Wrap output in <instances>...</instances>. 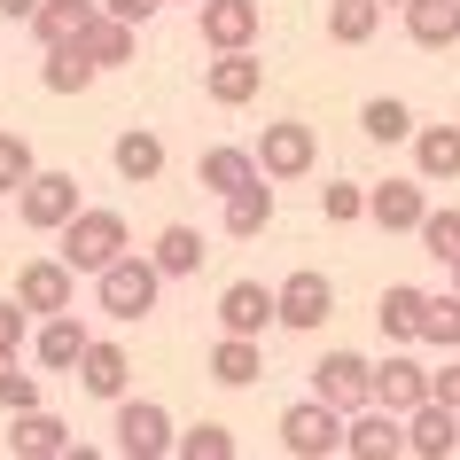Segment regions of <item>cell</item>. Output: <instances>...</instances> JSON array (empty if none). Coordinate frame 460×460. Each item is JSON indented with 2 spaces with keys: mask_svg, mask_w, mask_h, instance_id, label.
I'll use <instances>...</instances> for the list:
<instances>
[{
  "mask_svg": "<svg viewBox=\"0 0 460 460\" xmlns=\"http://www.w3.org/2000/svg\"><path fill=\"white\" fill-rule=\"evenodd\" d=\"M118 250H133V226H125V211H102V203H78V211L63 218V226H55V258H63L71 273H86V281H94V273L110 266Z\"/></svg>",
  "mask_w": 460,
  "mask_h": 460,
  "instance_id": "6da1fadb",
  "label": "cell"
},
{
  "mask_svg": "<svg viewBox=\"0 0 460 460\" xmlns=\"http://www.w3.org/2000/svg\"><path fill=\"white\" fill-rule=\"evenodd\" d=\"M94 296H102L110 320H148L156 296H164V273L148 266V250H118V258L94 273Z\"/></svg>",
  "mask_w": 460,
  "mask_h": 460,
  "instance_id": "7a4b0ae2",
  "label": "cell"
},
{
  "mask_svg": "<svg viewBox=\"0 0 460 460\" xmlns=\"http://www.w3.org/2000/svg\"><path fill=\"white\" fill-rule=\"evenodd\" d=\"M429 398V367L413 359V343H390V359H367V406L413 413Z\"/></svg>",
  "mask_w": 460,
  "mask_h": 460,
  "instance_id": "3957f363",
  "label": "cell"
},
{
  "mask_svg": "<svg viewBox=\"0 0 460 460\" xmlns=\"http://www.w3.org/2000/svg\"><path fill=\"white\" fill-rule=\"evenodd\" d=\"M273 320L281 328H296V336H313V328H328L336 320V281L320 266H296L281 289H273Z\"/></svg>",
  "mask_w": 460,
  "mask_h": 460,
  "instance_id": "277c9868",
  "label": "cell"
},
{
  "mask_svg": "<svg viewBox=\"0 0 460 460\" xmlns=\"http://www.w3.org/2000/svg\"><path fill=\"white\" fill-rule=\"evenodd\" d=\"M250 156H258L266 180H305V172L320 164V133L305 118H281V125H266V133L250 141Z\"/></svg>",
  "mask_w": 460,
  "mask_h": 460,
  "instance_id": "5b68a950",
  "label": "cell"
},
{
  "mask_svg": "<svg viewBox=\"0 0 460 460\" xmlns=\"http://www.w3.org/2000/svg\"><path fill=\"white\" fill-rule=\"evenodd\" d=\"M71 211H78V172H48V164H31V180L16 188V218H24L31 234H55Z\"/></svg>",
  "mask_w": 460,
  "mask_h": 460,
  "instance_id": "8992f818",
  "label": "cell"
},
{
  "mask_svg": "<svg viewBox=\"0 0 460 460\" xmlns=\"http://www.w3.org/2000/svg\"><path fill=\"white\" fill-rule=\"evenodd\" d=\"M281 445H289L296 460H328V453H343V413L328 406V398H296V406L281 413Z\"/></svg>",
  "mask_w": 460,
  "mask_h": 460,
  "instance_id": "52a82bcc",
  "label": "cell"
},
{
  "mask_svg": "<svg viewBox=\"0 0 460 460\" xmlns=\"http://www.w3.org/2000/svg\"><path fill=\"white\" fill-rule=\"evenodd\" d=\"M203 94H211L218 110L258 102V94H266V63H258V48H218L211 63H203Z\"/></svg>",
  "mask_w": 460,
  "mask_h": 460,
  "instance_id": "ba28073f",
  "label": "cell"
},
{
  "mask_svg": "<svg viewBox=\"0 0 460 460\" xmlns=\"http://www.w3.org/2000/svg\"><path fill=\"white\" fill-rule=\"evenodd\" d=\"M195 31H203V48H258V31H266V0H195Z\"/></svg>",
  "mask_w": 460,
  "mask_h": 460,
  "instance_id": "9c48e42d",
  "label": "cell"
},
{
  "mask_svg": "<svg viewBox=\"0 0 460 460\" xmlns=\"http://www.w3.org/2000/svg\"><path fill=\"white\" fill-rule=\"evenodd\" d=\"M71 383L86 390V398H102V406H118L125 383H133V351H125V343H110V336H86V351H78V367H71Z\"/></svg>",
  "mask_w": 460,
  "mask_h": 460,
  "instance_id": "30bf717a",
  "label": "cell"
},
{
  "mask_svg": "<svg viewBox=\"0 0 460 460\" xmlns=\"http://www.w3.org/2000/svg\"><path fill=\"white\" fill-rule=\"evenodd\" d=\"M16 305H24V313H71L78 305V273L63 266V258H24V266H16Z\"/></svg>",
  "mask_w": 460,
  "mask_h": 460,
  "instance_id": "8fae6325",
  "label": "cell"
},
{
  "mask_svg": "<svg viewBox=\"0 0 460 460\" xmlns=\"http://www.w3.org/2000/svg\"><path fill=\"white\" fill-rule=\"evenodd\" d=\"M273 211H281V203H273V180L258 172V180H243V188L218 195V234H226V243H258V234L273 226Z\"/></svg>",
  "mask_w": 460,
  "mask_h": 460,
  "instance_id": "7c38bea8",
  "label": "cell"
},
{
  "mask_svg": "<svg viewBox=\"0 0 460 460\" xmlns=\"http://www.w3.org/2000/svg\"><path fill=\"white\" fill-rule=\"evenodd\" d=\"M118 453L125 460H164L172 453V413L156 398H118Z\"/></svg>",
  "mask_w": 460,
  "mask_h": 460,
  "instance_id": "4fadbf2b",
  "label": "cell"
},
{
  "mask_svg": "<svg viewBox=\"0 0 460 460\" xmlns=\"http://www.w3.org/2000/svg\"><path fill=\"white\" fill-rule=\"evenodd\" d=\"M343 453L351 460H398L406 453V413H390V406L343 413Z\"/></svg>",
  "mask_w": 460,
  "mask_h": 460,
  "instance_id": "5bb4252c",
  "label": "cell"
},
{
  "mask_svg": "<svg viewBox=\"0 0 460 460\" xmlns=\"http://www.w3.org/2000/svg\"><path fill=\"white\" fill-rule=\"evenodd\" d=\"M429 211V180H375L367 188V218L383 226V234H413Z\"/></svg>",
  "mask_w": 460,
  "mask_h": 460,
  "instance_id": "9a60e30c",
  "label": "cell"
},
{
  "mask_svg": "<svg viewBox=\"0 0 460 460\" xmlns=\"http://www.w3.org/2000/svg\"><path fill=\"white\" fill-rule=\"evenodd\" d=\"M24 351L48 367V375H71L78 351H86V320H78V305H71V313H48V320L24 336Z\"/></svg>",
  "mask_w": 460,
  "mask_h": 460,
  "instance_id": "2e32d148",
  "label": "cell"
},
{
  "mask_svg": "<svg viewBox=\"0 0 460 460\" xmlns=\"http://www.w3.org/2000/svg\"><path fill=\"white\" fill-rule=\"evenodd\" d=\"M273 328V289L266 281H226L218 289V336H266Z\"/></svg>",
  "mask_w": 460,
  "mask_h": 460,
  "instance_id": "e0dca14e",
  "label": "cell"
},
{
  "mask_svg": "<svg viewBox=\"0 0 460 460\" xmlns=\"http://www.w3.org/2000/svg\"><path fill=\"white\" fill-rule=\"evenodd\" d=\"M413 180H429V188H453L460 180V125H413Z\"/></svg>",
  "mask_w": 460,
  "mask_h": 460,
  "instance_id": "ac0fdd59",
  "label": "cell"
},
{
  "mask_svg": "<svg viewBox=\"0 0 460 460\" xmlns=\"http://www.w3.org/2000/svg\"><path fill=\"white\" fill-rule=\"evenodd\" d=\"M313 398H328L336 413H359L367 406V359L359 351H328V359L313 367Z\"/></svg>",
  "mask_w": 460,
  "mask_h": 460,
  "instance_id": "d6986e66",
  "label": "cell"
},
{
  "mask_svg": "<svg viewBox=\"0 0 460 460\" xmlns=\"http://www.w3.org/2000/svg\"><path fill=\"white\" fill-rule=\"evenodd\" d=\"M406 453H421V460H453V453H460V413H453V406H437V398H421V406L406 413Z\"/></svg>",
  "mask_w": 460,
  "mask_h": 460,
  "instance_id": "ffe728a7",
  "label": "cell"
},
{
  "mask_svg": "<svg viewBox=\"0 0 460 460\" xmlns=\"http://www.w3.org/2000/svg\"><path fill=\"white\" fill-rule=\"evenodd\" d=\"M63 445H71V429H63L48 406L8 413V453H16V460H63Z\"/></svg>",
  "mask_w": 460,
  "mask_h": 460,
  "instance_id": "44dd1931",
  "label": "cell"
},
{
  "mask_svg": "<svg viewBox=\"0 0 460 460\" xmlns=\"http://www.w3.org/2000/svg\"><path fill=\"white\" fill-rule=\"evenodd\" d=\"M110 164H118L125 188H148V180H164V141L148 125H125L118 141H110Z\"/></svg>",
  "mask_w": 460,
  "mask_h": 460,
  "instance_id": "7402d4cb",
  "label": "cell"
},
{
  "mask_svg": "<svg viewBox=\"0 0 460 460\" xmlns=\"http://www.w3.org/2000/svg\"><path fill=\"white\" fill-rule=\"evenodd\" d=\"M398 16H406V40L429 48V55H445L460 40V0H406Z\"/></svg>",
  "mask_w": 460,
  "mask_h": 460,
  "instance_id": "603a6c76",
  "label": "cell"
},
{
  "mask_svg": "<svg viewBox=\"0 0 460 460\" xmlns=\"http://www.w3.org/2000/svg\"><path fill=\"white\" fill-rule=\"evenodd\" d=\"M203 258H211V250H203V234H195V226H180V218H172L164 234L148 243V266L164 273V281H188V273H203Z\"/></svg>",
  "mask_w": 460,
  "mask_h": 460,
  "instance_id": "cb8c5ba5",
  "label": "cell"
},
{
  "mask_svg": "<svg viewBox=\"0 0 460 460\" xmlns=\"http://www.w3.org/2000/svg\"><path fill=\"white\" fill-rule=\"evenodd\" d=\"M258 375H266V343H258V336H218V343H211V383L250 390Z\"/></svg>",
  "mask_w": 460,
  "mask_h": 460,
  "instance_id": "d4e9b609",
  "label": "cell"
},
{
  "mask_svg": "<svg viewBox=\"0 0 460 460\" xmlns=\"http://www.w3.org/2000/svg\"><path fill=\"white\" fill-rule=\"evenodd\" d=\"M421 296H429V289H413V281H390V289L375 296V328H383L390 343H421Z\"/></svg>",
  "mask_w": 460,
  "mask_h": 460,
  "instance_id": "484cf974",
  "label": "cell"
},
{
  "mask_svg": "<svg viewBox=\"0 0 460 460\" xmlns=\"http://www.w3.org/2000/svg\"><path fill=\"white\" fill-rule=\"evenodd\" d=\"M94 55L78 48V40H55L48 48V63H40V86H48V94H86V86H94Z\"/></svg>",
  "mask_w": 460,
  "mask_h": 460,
  "instance_id": "4316f807",
  "label": "cell"
},
{
  "mask_svg": "<svg viewBox=\"0 0 460 460\" xmlns=\"http://www.w3.org/2000/svg\"><path fill=\"white\" fill-rule=\"evenodd\" d=\"M78 48L94 55V71H118V63H133V48H141V31H133V24H118V16H102V8H94V24L78 31Z\"/></svg>",
  "mask_w": 460,
  "mask_h": 460,
  "instance_id": "83f0119b",
  "label": "cell"
},
{
  "mask_svg": "<svg viewBox=\"0 0 460 460\" xmlns=\"http://www.w3.org/2000/svg\"><path fill=\"white\" fill-rule=\"evenodd\" d=\"M94 8H102V0H40V8H31V40H40V48L78 40V31L94 24Z\"/></svg>",
  "mask_w": 460,
  "mask_h": 460,
  "instance_id": "f1b7e54d",
  "label": "cell"
},
{
  "mask_svg": "<svg viewBox=\"0 0 460 460\" xmlns=\"http://www.w3.org/2000/svg\"><path fill=\"white\" fill-rule=\"evenodd\" d=\"M195 180L211 195H226V188H243V180H258V156L250 148H234V141H218V148H203L195 156Z\"/></svg>",
  "mask_w": 460,
  "mask_h": 460,
  "instance_id": "f546056e",
  "label": "cell"
},
{
  "mask_svg": "<svg viewBox=\"0 0 460 460\" xmlns=\"http://www.w3.org/2000/svg\"><path fill=\"white\" fill-rule=\"evenodd\" d=\"M383 31V0H328V40L336 48H367Z\"/></svg>",
  "mask_w": 460,
  "mask_h": 460,
  "instance_id": "4dcf8cb0",
  "label": "cell"
},
{
  "mask_svg": "<svg viewBox=\"0 0 460 460\" xmlns=\"http://www.w3.org/2000/svg\"><path fill=\"white\" fill-rule=\"evenodd\" d=\"M413 125H421V118H413V102H398V94H375L359 110V133H367V141H383V148H398Z\"/></svg>",
  "mask_w": 460,
  "mask_h": 460,
  "instance_id": "1f68e13d",
  "label": "cell"
},
{
  "mask_svg": "<svg viewBox=\"0 0 460 460\" xmlns=\"http://www.w3.org/2000/svg\"><path fill=\"white\" fill-rule=\"evenodd\" d=\"M172 453H180V460H234V429H226V421H195V429H172Z\"/></svg>",
  "mask_w": 460,
  "mask_h": 460,
  "instance_id": "d6a6232c",
  "label": "cell"
},
{
  "mask_svg": "<svg viewBox=\"0 0 460 460\" xmlns=\"http://www.w3.org/2000/svg\"><path fill=\"white\" fill-rule=\"evenodd\" d=\"M413 234H421V250H429L437 266H445V258H460V203H445V211H437V203H429Z\"/></svg>",
  "mask_w": 460,
  "mask_h": 460,
  "instance_id": "836d02e7",
  "label": "cell"
},
{
  "mask_svg": "<svg viewBox=\"0 0 460 460\" xmlns=\"http://www.w3.org/2000/svg\"><path fill=\"white\" fill-rule=\"evenodd\" d=\"M421 343H437V351H460V296H421Z\"/></svg>",
  "mask_w": 460,
  "mask_h": 460,
  "instance_id": "e575fe53",
  "label": "cell"
},
{
  "mask_svg": "<svg viewBox=\"0 0 460 460\" xmlns=\"http://www.w3.org/2000/svg\"><path fill=\"white\" fill-rule=\"evenodd\" d=\"M320 218H328V226L367 218V188H359V180H328V188H320Z\"/></svg>",
  "mask_w": 460,
  "mask_h": 460,
  "instance_id": "d590c367",
  "label": "cell"
},
{
  "mask_svg": "<svg viewBox=\"0 0 460 460\" xmlns=\"http://www.w3.org/2000/svg\"><path fill=\"white\" fill-rule=\"evenodd\" d=\"M31 164H40V156H31V141H24V133H0V203H8V195H16V188L31 180Z\"/></svg>",
  "mask_w": 460,
  "mask_h": 460,
  "instance_id": "8d00e7d4",
  "label": "cell"
},
{
  "mask_svg": "<svg viewBox=\"0 0 460 460\" xmlns=\"http://www.w3.org/2000/svg\"><path fill=\"white\" fill-rule=\"evenodd\" d=\"M40 406V375H24L16 359H0V413H24Z\"/></svg>",
  "mask_w": 460,
  "mask_h": 460,
  "instance_id": "74e56055",
  "label": "cell"
},
{
  "mask_svg": "<svg viewBox=\"0 0 460 460\" xmlns=\"http://www.w3.org/2000/svg\"><path fill=\"white\" fill-rule=\"evenodd\" d=\"M24 336H31V313L16 296H0V359H24Z\"/></svg>",
  "mask_w": 460,
  "mask_h": 460,
  "instance_id": "f35d334b",
  "label": "cell"
},
{
  "mask_svg": "<svg viewBox=\"0 0 460 460\" xmlns=\"http://www.w3.org/2000/svg\"><path fill=\"white\" fill-rule=\"evenodd\" d=\"M429 398H437V406H453V413H460V351H453L445 367H429Z\"/></svg>",
  "mask_w": 460,
  "mask_h": 460,
  "instance_id": "ab89813d",
  "label": "cell"
},
{
  "mask_svg": "<svg viewBox=\"0 0 460 460\" xmlns=\"http://www.w3.org/2000/svg\"><path fill=\"white\" fill-rule=\"evenodd\" d=\"M156 8H164V0H102V16H118V24H156Z\"/></svg>",
  "mask_w": 460,
  "mask_h": 460,
  "instance_id": "60d3db41",
  "label": "cell"
},
{
  "mask_svg": "<svg viewBox=\"0 0 460 460\" xmlns=\"http://www.w3.org/2000/svg\"><path fill=\"white\" fill-rule=\"evenodd\" d=\"M31 8H40V0H0V16H8V24H31Z\"/></svg>",
  "mask_w": 460,
  "mask_h": 460,
  "instance_id": "b9f144b4",
  "label": "cell"
},
{
  "mask_svg": "<svg viewBox=\"0 0 460 460\" xmlns=\"http://www.w3.org/2000/svg\"><path fill=\"white\" fill-rule=\"evenodd\" d=\"M445 266H453V296H460V258H445Z\"/></svg>",
  "mask_w": 460,
  "mask_h": 460,
  "instance_id": "7bdbcfd3",
  "label": "cell"
},
{
  "mask_svg": "<svg viewBox=\"0 0 460 460\" xmlns=\"http://www.w3.org/2000/svg\"><path fill=\"white\" fill-rule=\"evenodd\" d=\"M383 8H406V0H383Z\"/></svg>",
  "mask_w": 460,
  "mask_h": 460,
  "instance_id": "ee69618b",
  "label": "cell"
},
{
  "mask_svg": "<svg viewBox=\"0 0 460 460\" xmlns=\"http://www.w3.org/2000/svg\"><path fill=\"white\" fill-rule=\"evenodd\" d=\"M0 226H8V218H0Z\"/></svg>",
  "mask_w": 460,
  "mask_h": 460,
  "instance_id": "f6af8a7d",
  "label": "cell"
}]
</instances>
